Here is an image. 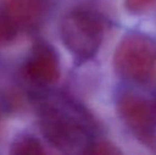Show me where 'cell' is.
<instances>
[{"instance_id": "obj_2", "label": "cell", "mask_w": 156, "mask_h": 155, "mask_svg": "<svg viewBox=\"0 0 156 155\" xmlns=\"http://www.w3.org/2000/svg\"><path fill=\"white\" fill-rule=\"evenodd\" d=\"M64 46L80 62L91 58L103 39V26L94 13L74 9L65 14L60 26Z\"/></svg>"}, {"instance_id": "obj_3", "label": "cell", "mask_w": 156, "mask_h": 155, "mask_svg": "<svg viewBox=\"0 0 156 155\" xmlns=\"http://www.w3.org/2000/svg\"><path fill=\"white\" fill-rule=\"evenodd\" d=\"M156 64V44L141 34H129L121 39L114 54L118 75L134 82H144L151 77Z\"/></svg>"}, {"instance_id": "obj_5", "label": "cell", "mask_w": 156, "mask_h": 155, "mask_svg": "<svg viewBox=\"0 0 156 155\" xmlns=\"http://www.w3.org/2000/svg\"><path fill=\"white\" fill-rule=\"evenodd\" d=\"M23 70L26 77L35 84L43 86L54 84L61 73L58 53L50 44L38 41L32 48Z\"/></svg>"}, {"instance_id": "obj_7", "label": "cell", "mask_w": 156, "mask_h": 155, "mask_svg": "<svg viewBox=\"0 0 156 155\" xmlns=\"http://www.w3.org/2000/svg\"><path fill=\"white\" fill-rule=\"evenodd\" d=\"M45 153L41 141L31 134H21L13 139L10 147L12 155H39Z\"/></svg>"}, {"instance_id": "obj_9", "label": "cell", "mask_w": 156, "mask_h": 155, "mask_svg": "<svg viewBox=\"0 0 156 155\" xmlns=\"http://www.w3.org/2000/svg\"><path fill=\"white\" fill-rule=\"evenodd\" d=\"M87 153L89 154H120V150L117 149V147H115L114 145L106 141H100V143H96L90 146V148L88 149Z\"/></svg>"}, {"instance_id": "obj_1", "label": "cell", "mask_w": 156, "mask_h": 155, "mask_svg": "<svg viewBox=\"0 0 156 155\" xmlns=\"http://www.w3.org/2000/svg\"><path fill=\"white\" fill-rule=\"evenodd\" d=\"M41 132L48 141L66 153H87L93 141L88 119L64 100L43 104L39 112Z\"/></svg>"}, {"instance_id": "obj_6", "label": "cell", "mask_w": 156, "mask_h": 155, "mask_svg": "<svg viewBox=\"0 0 156 155\" xmlns=\"http://www.w3.org/2000/svg\"><path fill=\"white\" fill-rule=\"evenodd\" d=\"M2 12L18 30H32L45 17L46 3L44 0H3Z\"/></svg>"}, {"instance_id": "obj_8", "label": "cell", "mask_w": 156, "mask_h": 155, "mask_svg": "<svg viewBox=\"0 0 156 155\" xmlns=\"http://www.w3.org/2000/svg\"><path fill=\"white\" fill-rule=\"evenodd\" d=\"M18 31L19 30L12 23V20L1 11L0 12V46L12 43L16 37Z\"/></svg>"}, {"instance_id": "obj_10", "label": "cell", "mask_w": 156, "mask_h": 155, "mask_svg": "<svg viewBox=\"0 0 156 155\" xmlns=\"http://www.w3.org/2000/svg\"><path fill=\"white\" fill-rule=\"evenodd\" d=\"M154 0H124L126 10L133 14H140L149 10Z\"/></svg>"}, {"instance_id": "obj_4", "label": "cell", "mask_w": 156, "mask_h": 155, "mask_svg": "<svg viewBox=\"0 0 156 155\" xmlns=\"http://www.w3.org/2000/svg\"><path fill=\"white\" fill-rule=\"evenodd\" d=\"M118 114L126 126L148 145L155 143L156 100H148L135 93L120 96Z\"/></svg>"}]
</instances>
